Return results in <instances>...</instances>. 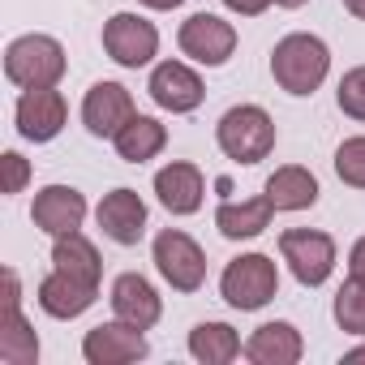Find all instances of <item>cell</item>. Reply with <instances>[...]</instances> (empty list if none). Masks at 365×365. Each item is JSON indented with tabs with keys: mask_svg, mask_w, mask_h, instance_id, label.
Here are the masks:
<instances>
[{
	"mask_svg": "<svg viewBox=\"0 0 365 365\" xmlns=\"http://www.w3.org/2000/svg\"><path fill=\"white\" fill-rule=\"evenodd\" d=\"M327 73H331V48L318 35L292 31L271 52V78L288 95H314L327 82Z\"/></svg>",
	"mask_w": 365,
	"mask_h": 365,
	"instance_id": "1",
	"label": "cell"
},
{
	"mask_svg": "<svg viewBox=\"0 0 365 365\" xmlns=\"http://www.w3.org/2000/svg\"><path fill=\"white\" fill-rule=\"evenodd\" d=\"M215 142L232 163H262L275 150V120L258 103H237L220 116Z\"/></svg>",
	"mask_w": 365,
	"mask_h": 365,
	"instance_id": "2",
	"label": "cell"
},
{
	"mask_svg": "<svg viewBox=\"0 0 365 365\" xmlns=\"http://www.w3.org/2000/svg\"><path fill=\"white\" fill-rule=\"evenodd\" d=\"M69 61H65V48L52 39V35H22L5 48V78L22 91L31 86H56L65 78Z\"/></svg>",
	"mask_w": 365,
	"mask_h": 365,
	"instance_id": "3",
	"label": "cell"
},
{
	"mask_svg": "<svg viewBox=\"0 0 365 365\" xmlns=\"http://www.w3.org/2000/svg\"><path fill=\"white\" fill-rule=\"evenodd\" d=\"M275 292H279V271H275V262L267 254H241L220 275V297L232 309H245V314L275 301Z\"/></svg>",
	"mask_w": 365,
	"mask_h": 365,
	"instance_id": "4",
	"label": "cell"
},
{
	"mask_svg": "<svg viewBox=\"0 0 365 365\" xmlns=\"http://www.w3.org/2000/svg\"><path fill=\"white\" fill-rule=\"evenodd\" d=\"M150 258H155L159 275L176 292H198L207 284V254L190 232H180V228H163L155 237V245H150Z\"/></svg>",
	"mask_w": 365,
	"mask_h": 365,
	"instance_id": "5",
	"label": "cell"
},
{
	"mask_svg": "<svg viewBox=\"0 0 365 365\" xmlns=\"http://www.w3.org/2000/svg\"><path fill=\"white\" fill-rule=\"evenodd\" d=\"M279 254H284L288 271L297 275V284H305V288L327 284L335 271V241L318 228H288L279 237Z\"/></svg>",
	"mask_w": 365,
	"mask_h": 365,
	"instance_id": "6",
	"label": "cell"
},
{
	"mask_svg": "<svg viewBox=\"0 0 365 365\" xmlns=\"http://www.w3.org/2000/svg\"><path fill=\"white\" fill-rule=\"evenodd\" d=\"M103 52L120 65V69H142L155 61L159 52V31L155 22H146L142 14H112L103 22Z\"/></svg>",
	"mask_w": 365,
	"mask_h": 365,
	"instance_id": "7",
	"label": "cell"
},
{
	"mask_svg": "<svg viewBox=\"0 0 365 365\" xmlns=\"http://www.w3.org/2000/svg\"><path fill=\"white\" fill-rule=\"evenodd\" d=\"M176 43H180V52H185L190 61H198L207 69H220L237 52V26L224 22L220 14H194L190 22H180Z\"/></svg>",
	"mask_w": 365,
	"mask_h": 365,
	"instance_id": "8",
	"label": "cell"
},
{
	"mask_svg": "<svg viewBox=\"0 0 365 365\" xmlns=\"http://www.w3.org/2000/svg\"><path fill=\"white\" fill-rule=\"evenodd\" d=\"M146 91H150L155 108H163V112H172V116H185V112H194V108L207 99L202 78H198L185 61H159V65L150 69Z\"/></svg>",
	"mask_w": 365,
	"mask_h": 365,
	"instance_id": "9",
	"label": "cell"
},
{
	"mask_svg": "<svg viewBox=\"0 0 365 365\" xmlns=\"http://www.w3.org/2000/svg\"><path fill=\"white\" fill-rule=\"evenodd\" d=\"M14 116H18V133L26 142H52L65 129L69 108H65V95L56 86H31V91H22Z\"/></svg>",
	"mask_w": 365,
	"mask_h": 365,
	"instance_id": "10",
	"label": "cell"
},
{
	"mask_svg": "<svg viewBox=\"0 0 365 365\" xmlns=\"http://www.w3.org/2000/svg\"><path fill=\"white\" fill-rule=\"evenodd\" d=\"M150 348H146V335L129 322H99L86 331L82 339V356L91 365H129V361H142Z\"/></svg>",
	"mask_w": 365,
	"mask_h": 365,
	"instance_id": "11",
	"label": "cell"
},
{
	"mask_svg": "<svg viewBox=\"0 0 365 365\" xmlns=\"http://www.w3.org/2000/svg\"><path fill=\"white\" fill-rule=\"evenodd\" d=\"M31 220L39 232H48L52 241L56 237H69V232H82V220H86V198L73 190V185H48L35 194V207H31Z\"/></svg>",
	"mask_w": 365,
	"mask_h": 365,
	"instance_id": "12",
	"label": "cell"
},
{
	"mask_svg": "<svg viewBox=\"0 0 365 365\" xmlns=\"http://www.w3.org/2000/svg\"><path fill=\"white\" fill-rule=\"evenodd\" d=\"M95 220H99V228H103L108 241L138 245L142 232H146V202L138 198V190H125L120 185V190L103 194V202L95 207Z\"/></svg>",
	"mask_w": 365,
	"mask_h": 365,
	"instance_id": "13",
	"label": "cell"
},
{
	"mask_svg": "<svg viewBox=\"0 0 365 365\" xmlns=\"http://www.w3.org/2000/svg\"><path fill=\"white\" fill-rule=\"evenodd\" d=\"M112 314L120 318V322H129V327H138V331H150L155 322H159V314H163V301H159V292H155V284L146 279V275H138V271H125V275H116V284H112Z\"/></svg>",
	"mask_w": 365,
	"mask_h": 365,
	"instance_id": "14",
	"label": "cell"
},
{
	"mask_svg": "<svg viewBox=\"0 0 365 365\" xmlns=\"http://www.w3.org/2000/svg\"><path fill=\"white\" fill-rule=\"evenodd\" d=\"M155 194H159V202H163L168 215H194L202 207V194H207L202 168L198 163H185V159L159 168L155 172Z\"/></svg>",
	"mask_w": 365,
	"mask_h": 365,
	"instance_id": "15",
	"label": "cell"
},
{
	"mask_svg": "<svg viewBox=\"0 0 365 365\" xmlns=\"http://www.w3.org/2000/svg\"><path fill=\"white\" fill-rule=\"evenodd\" d=\"M129 116H133V95L120 82H95L82 99V125L95 138H116Z\"/></svg>",
	"mask_w": 365,
	"mask_h": 365,
	"instance_id": "16",
	"label": "cell"
},
{
	"mask_svg": "<svg viewBox=\"0 0 365 365\" xmlns=\"http://www.w3.org/2000/svg\"><path fill=\"white\" fill-rule=\"evenodd\" d=\"M95 297H99V284L73 279V275H65V271H56V267H52V275L39 284V309H43L48 318H61V322L86 314V309L95 305Z\"/></svg>",
	"mask_w": 365,
	"mask_h": 365,
	"instance_id": "17",
	"label": "cell"
},
{
	"mask_svg": "<svg viewBox=\"0 0 365 365\" xmlns=\"http://www.w3.org/2000/svg\"><path fill=\"white\" fill-rule=\"evenodd\" d=\"M305 352V339L292 322H262L245 339V361L254 365H297Z\"/></svg>",
	"mask_w": 365,
	"mask_h": 365,
	"instance_id": "18",
	"label": "cell"
},
{
	"mask_svg": "<svg viewBox=\"0 0 365 365\" xmlns=\"http://www.w3.org/2000/svg\"><path fill=\"white\" fill-rule=\"evenodd\" d=\"M262 194L271 198L275 211H309L318 202V176L309 168H301V163H288V168H275L267 176Z\"/></svg>",
	"mask_w": 365,
	"mask_h": 365,
	"instance_id": "19",
	"label": "cell"
},
{
	"mask_svg": "<svg viewBox=\"0 0 365 365\" xmlns=\"http://www.w3.org/2000/svg\"><path fill=\"white\" fill-rule=\"evenodd\" d=\"M271 215H275V207H271L267 194L262 198H245V202H220L215 228L228 241H250V237H262L271 228Z\"/></svg>",
	"mask_w": 365,
	"mask_h": 365,
	"instance_id": "20",
	"label": "cell"
},
{
	"mask_svg": "<svg viewBox=\"0 0 365 365\" xmlns=\"http://www.w3.org/2000/svg\"><path fill=\"white\" fill-rule=\"evenodd\" d=\"M112 146H116V155L125 159V163H146V159H155L163 146H168V129L155 120V116H129L125 125H120V133L112 138Z\"/></svg>",
	"mask_w": 365,
	"mask_h": 365,
	"instance_id": "21",
	"label": "cell"
},
{
	"mask_svg": "<svg viewBox=\"0 0 365 365\" xmlns=\"http://www.w3.org/2000/svg\"><path fill=\"white\" fill-rule=\"evenodd\" d=\"M190 352L202 365H228V361H237L245 352V344L228 322H198L190 331Z\"/></svg>",
	"mask_w": 365,
	"mask_h": 365,
	"instance_id": "22",
	"label": "cell"
},
{
	"mask_svg": "<svg viewBox=\"0 0 365 365\" xmlns=\"http://www.w3.org/2000/svg\"><path fill=\"white\" fill-rule=\"evenodd\" d=\"M52 267L65 271V275H73V279H86V284H99V275H103L99 250H95L82 232L56 237V245H52Z\"/></svg>",
	"mask_w": 365,
	"mask_h": 365,
	"instance_id": "23",
	"label": "cell"
},
{
	"mask_svg": "<svg viewBox=\"0 0 365 365\" xmlns=\"http://www.w3.org/2000/svg\"><path fill=\"white\" fill-rule=\"evenodd\" d=\"M0 361H9V365H35L39 361V335L22 318V305L5 309V322H0Z\"/></svg>",
	"mask_w": 365,
	"mask_h": 365,
	"instance_id": "24",
	"label": "cell"
},
{
	"mask_svg": "<svg viewBox=\"0 0 365 365\" xmlns=\"http://www.w3.org/2000/svg\"><path fill=\"white\" fill-rule=\"evenodd\" d=\"M335 322L348 335H365V275H348L335 292Z\"/></svg>",
	"mask_w": 365,
	"mask_h": 365,
	"instance_id": "25",
	"label": "cell"
},
{
	"mask_svg": "<svg viewBox=\"0 0 365 365\" xmlns=\"http://www.w3.org/2000/svg\"><path fill=\"white\" fill-rule=\"evenodd\" d=\"M335 176L352 190H365V133L361 138H344L335 150Z\"/></svg>",
	"mask_w": 365,
	"mask_h": 365,
	"instance_id": "26",
	"label": "cell"
},
{
	"mask_svg": "<svg viewBox=\"0 0 365 365\" xmlns=\"http://www.w3.org/2000/svg\"><path fill=\"white\" fill-rule=\"evenodd\" d=\"M335 99H339V112H344V116L365 120V65H356V69H348V73L339 78Z\"/></svg>",
	"mask_w": 365,
	"mask_h": 365,
	"instance_id": "27",
	"label": "cell"
},
{
	"mask_svg": "<svg viewBox=\"0 0 365 365\" xmlns=\"http://www.w3.org/2000/svg\"><path fill=\"white\" fill-rule=\"evenodd\" d=\"M5 194H22L26 190V180H31V163L18 155V150H5Z\"/></svg>",
	"mask_w": 365,
	"mask_h": 365,
	"instance_id": "28",
	"label": "cell"
},
{
	"mask_svg": "<svg viewBox=\"0 0 365 365\" xmlns=\"http://www.w3.org/2000/svg\"><path fill=\"white\" fill-rule=\"evenodd\" d=\"M224 5H228L232 14H241V18H258V14H267L271 0H224Z\"/></svg>",
	"mask_w": 365,
	"mask_h": 365,
	"instance_id": "29",
	"label": "cell"
},
{
	"mask_svg": "<svg viewBox=\"0 0 365 365\" xmlns=\"http://www.w3.org/2000/svg\"><path fill=\"white\" fill-rule=\"evenodd\" d=\"M348 275H365V237L352 241V250H348Z\"/></svg>",
	"mask_w": 365,
	"mask_h": 365,
	"instance_id": "30",
	"label": "cell"
},
{
	"mask_svg": "<svg viewBox=\"0 0 365 365\" xmlns=\"http://www.w3.org/2000/svg\"><path fill=\"white\" fill-rule=\"evenodd\" d=\"M22 305V288H18V271H5V309Z\"/></svg>",
	"mask_w": 365,
	"mask_h": 365,
	"instance_id": "31",
	"label": "cell"
},
{
	"mask_svg": "<svg viewBox=\"0 0 365 365\" xmlns=\"http://www.w3.org/2000/svg\"><path fill=\"white\" fill-rule=\"evenodd\" d=\"M142 5H146V9H159V14H163V9H176V5H185V0H142Z\"/></svg>",
	"mask_w": 365,
	"mask_h": 365,
	"instance_id": "32",
	"label": "cell"
},
{
	"mask_svg": "<svg viewBox=\"0 0 365 365\" xmlns=\"http://www.w3.org/2000/svg\"><path fill=\"white\" fill-rule=\"evenodd\" d=\"M344 9H348L352 18H361V22H365V0H344Z\"/></svg>",
	"mask_w": 365,
	"mask_h": 365,
	"instance_id": "33",
	"label": "cell"
},
{
	"mask_svg": "<svg viewBox=\"0 0 365 365\" xmlns=\"http://www.w3.org/2000/svg\"><path fill=\"white\" fill-rule=\"evenodd\" d=\"M344 361H348V365H352V361H365V344H361V348H348Z\"/></svg>",
	"mask_w": 365,
	"mask_h": 365,
	"instance_id": "34",
	"label": "cell"
},
{
	"mask_svg": "<svg viewBox=\"0 0 365 365\" xmlns=\"http://www.w3.org/2000/svg\"><path fill=\"white\" fill-rule=\"evenodd\" d=\"M275 5H279V9H301L305 0H275Z\"/></svg>",
	"mask_w": 365,
	"mask_h": 365,
	"instance_id": "35",
	"label": "cell"
}]
</instances>
